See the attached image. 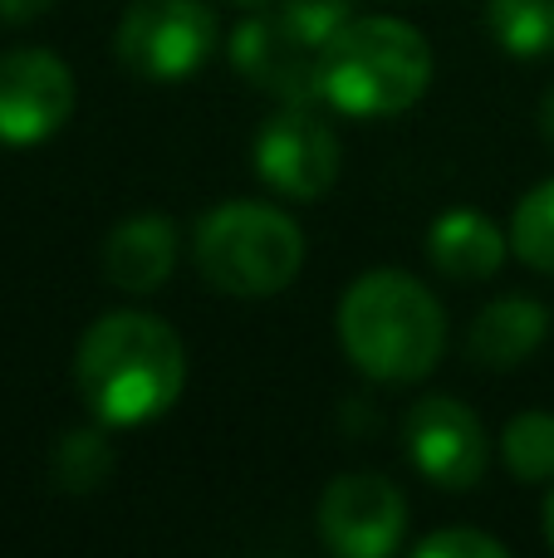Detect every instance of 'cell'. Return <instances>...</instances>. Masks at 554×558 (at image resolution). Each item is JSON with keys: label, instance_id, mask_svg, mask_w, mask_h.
I'll return each instance as SVG.
<instances>
[{"label": "cell", "instance_id": "obj_8", "mask_svg": "<svg viewBox=\"0 0 554 558\" xmlns=\"http://www.w3.org/2000/svg\"><path fill=\"white\" fill-rule=\"evenodd\" d=\"M74 113V74L49 49H10L0 54V143L35 147L49 143Z\"/></svg>", "mask_w": 554, "mask_h": 558}, {"label": "cell", "instance_id": "obj_20", "mask_svg": "<svg viewBox=\"0 0 554 558\" xmlns=\"http://www.w3.org/2000/svg\"><path fill=\"white\" fill-rule=\"evenodd\" d=\"M540 128H545V137L554 143V88L545 94V104H540Z\"/></svg>", "mask_w": 554, "mask_h": 558}, {"label": "cell", "instance_id": "obj_12", "mask_svg": "<svg viewBox=\"0 0 554 558\" xmlns=\"http://www.w3.org/2000/svg\"><path fill=\"white\" fill-rule=\"evenodd\" d=\"M550 333V308L535 304V299H496L477 314L467 333V357L491 373H506V367H520Z\"/></svg>", "mask_w": 554, "mask_h": 558}, {"label": "cell", "instance_id": "obj_17", "mask_svg": "<svg viewBox=\"0 0 554 558\" xmlns=\"http://www.w3.org/2000/svg\"><path fill=\"white\" fill-rule=\"evenodd\" d=\"M49 471H55L59 490H94L113 471V446H108L104 432H64L55 446Z\"/></svg>", "mask_w": 554, "mask_h": 558}, {"label": "cell", "instance_id": "obj_3", "mask_svg": "<svg viewBox=\"0 0 554 558\" xmlns=\"http://www.w3.org/2000/svg\"><path fill=\"white\" fill-rule=\"evenodd\" d=\"M432 84L422 29L393 15H353L320 59V98L349 118H393Z\"/></svg>", "mask_w": 554, "mask_h": 558}, {"label": "cell", "instance_id": "obj_7", "mask_svg": "<svg viewBox=\"0 0 554 558\" xmlns=\"http://www.w3.org/2000/svg\"><path fill=\"white\" fill-rule=\"evenodd\" d=\"M339 133L310 104H285L255 137V177L290 202H314L339 177Z\"/></svg>", "mask_w": 554, "mask_h": 558}, {"label": "cell", "instance_id": "obj_4", "mask_svg": "<svg viewBox=\"0 0 554 558\" xmlns=\"http://www.w3.org/2000/svg\"><path fill=\"white\" fill-rule=\"evenodd\" d=\"M353 20V0H261L236 25L231 64L280 104L320 98V59Z\"/></svg>", "mask_w": 554, "mask_h": 558}, {"label": "cell", "instance_id": "obj_11", "mask_svg": "<svg viewBox=\"0 0 554 558\" xmlns=\"http://www.w3.org/2000/svg\"><path fill=\"white\" fill-rule=\"evenodd\" d=\"M506 231H501L491 216L471 211V206H451L432 221L427 231V260L432 270L451 284H481L506 265Z\"/></svg>", "mask_w": 554, "mask_h": 558}, {"label": "cell", "instance_id": "obj_18", "mask_svg": "<svg viewBox=\"0 0 554 558\" xmlns=\"http://www.w3.org/2000/svg\"><path fill=\"white\" fill-rule=\"evenodd\" d=\"M412 554L418 558H506V544L477 530H442V534H427Z\"/></svg>", "mask_w": 554, "mask_h": 558}, {"label": "cell", "instance_id": "obj_22", "mask_svg": "<svg viewBox=\"0 0 554 558\" xmlns=\"http://www.w3.org/2000/svg\"><path fill=\"white\" fill-rule=\"evenodd\" d=\"M251 5H261V0H251Z\"/></svg>", "mask_w": 554, "mask_h": 558}, {"label": "cell", "instance_id": "obj_1", "mask_svg": "<svg viewBox=\"0 0 554 558\" xmlns=\"http://www.w3.org/2000/svg\"><path fill=\"white\" fill-rule=\"evenodd\" d=\"M74 383L104 426H147L186 387V348L153 314H104L74 353Z\"/></svg>", "mask_w": 554, "mask_h": 558}, {"label": "cell", "instance_id": "obj_5", "mask_svg": "<svg viewBox=\"0 0 554 558\" xmlns=\"http://www.w3.org/2000/svg\"><path fill=\"white\" fill-rule=\"evenodd\" d=\"M196 270L216 294L270 299L294 284L304 265V235L265 202H221L196 226Z\"/></svg>", "mask_w": 554, "mask_h": 558}, {"label": "cell", "instance_id": "obj_19", "mask_svg": "<svg viewBox=\"0 0 554 558\" xmlns=\"http://www.w3.org/2000/svg\"><path fill=\"white\" fill-rule=\"evenodd\" d=\"M49 5H55V0H0V20H5V25H25V20L45 15Z\"/></svg>", "mask_w": 554, "mask_h": 558}, {"label": "cell", "instance_id": "obj_10", "mask_svg": "<svg viewBox=\"0 0 554 558\" xmlns=\"http://www.w3.org/2000/svg\"><path fill=\"white\" fill-rule=\"evenodd\" d=\"M408 456L442 490H471L486 475V432L457 397H422L402 422Z\"/></svg>", "mask_w": 554, "mask_h": 558}, {"label": "cell", "instance_id": "obj_14", "mask_svg": "<svg viewBox=\"0 0 554 558\" xmlns=\"http://www.w3.org/2000/svg\"><path fill=\"white\" fill-rule=\"evenodd\" d=\"M486 25L510 59L554 54V0H491Z\"/></svg>", "mask_w": 554, "mask_h": 558}, {"label": "cell", "instance_id": "obj_9", "mask_svg": "<svg viewBox=\"0 0 554 558\" xmlns=\"http://www.w3.org/2000/svg\"><path fill=\"white\" fill-rule=\"evenodd\" d=\"M408 505L383 475H339L320 495V534L344 558H383L402 544Z\"/></svg>", "mask_w": 554, "mask_h": 558}, {"label": "cell", "instance_id": "obj_13", "mask_svg": "<svg viewBox=\"0 0 554 558\" xmlns=\"http://www.w3.org/2000/svg\"><path fill=\"white\" fill-rule=\"evenodd\" d=\"M177 265V231L167 216H133L104 245V275L128 294H153Z\"/></svg>", "mask_w": 554, "mask_h": 558}, {"label": "cell", "instance_id": "obj_6", "mask_svg": "<svg viewBox=\"0 0 554 558\" xmlns=\"http://www.w3.org/2000/svg\"><path fill=\"white\" fill-rule=\"evenodd\" d=\"M216 35V15L202 0H137L118 20L113 49L128 74L147 84H182L212 59Z\"/></svg>", "mask_w": 554, "mask_h": 558}, {"label": "cell", "instance_id": "obj_2", "mask_svg": "<svg viewBox=\"0 0 554 558\" xmlns=\"http://www.w3.org/2000/svg\"><path fill=\"white\" fill-rule=\"evenodd\" d=\"M339 343L373 383H418L442 363V304L412 275L373 270L339 299Z\"/></svg>", "mask_w": 554, "mask_h": 558}, {"label": "cell", "instance_id": "obj_21", "mask_svg": "<svg viewBox=\"0 0 554 558\" xmlns=\"http://www.w3.org/2000/svg\"><path fill=\"white\" fill-rule=\"evenodd\" d=\"M545 539H550V549H554V485H550V495H545Z\"/></svg>", "mask_w": 554, "mask_h": 558}, {"label": "cell", "instance_id": "obj_15", "mask_svg": "<svg viewBox=\"0 0 554 558\" xmlns=\"http://www.w3.org/2000/svg\"><path fill=\"white\" fill-rule=\"evenodd\" d=\"M501 461L526 485L554 481V416L550 412H520L501 432Z\"/></svg>", "mask_w": 554, "mask_h": 558}, {"label": "cell", "instance_id": "obj_16", "mask_svg": "<svg viewBox=\"0 0 554 558\" xmlns=\"http://www.w3.org/2000/svg\"><path fill=\"white\" fill-rule=\"evenodd\" d=\"M510 251L540 275H554V182H540L510 216Z\"/></svg>", "mask_w": 554, "mask_h": 558}]
</instances>
